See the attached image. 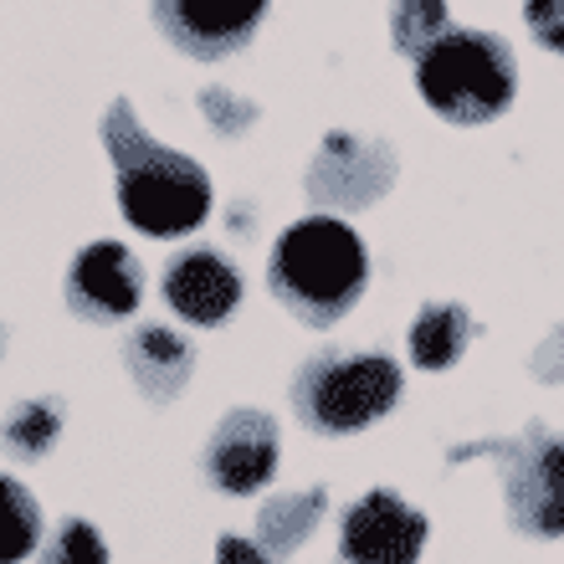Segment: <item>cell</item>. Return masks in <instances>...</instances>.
Listing matches in <instances>:
<instances>
[{
    "label": "cell",
    "mask_w": 564,
    "mask_h": 564,
    "mask_svg": "<svg viewBox=\"0 0 564 564\" xmlns=\"http://www.w3.org/2000/svg\"><path fill=\"white\" fill-rule=\"evenodd\" d=\"M104 149L113 160V180H119V210L134 231L170 241L191 237L210 216V175L200 170V160H191V154H180L170 144H154L139 129L129 98L108 104Z\"/></svg>",
    "instance_id": "1"
},
{
    "label": "cell",
    "mask_w": 564,
    "mask_h": 564,
    "mask_svg": "<svg viewBox=\"0 0 564 564\" xmlns=\"http://www.w3.org/2000/svg\"><path fill=\"white\" fill-rule=\"evenodd\" d=\"M272 297L297 324L328 328L365 297L370 252L349 221L339 216H303L278 237L268 262Z\"/></svg>",
    "instance_id": "2"
},
{
    "label": "cell",
    "mask_w": 564,
    "mask_h": 564,
    "mask_svg": "<svg viewBox=\"0 0 564 564\" xmlns=\"http://www.w3.org/2000/svg\"><path fill=\"white\" fill-rule=\"evenodd\" d=\"M416 88L446 123H492L513 108L519 62L498 31L452 26L416 57Z\"/></svg>",
    "instance_id": "3"
},
{
    "label": "cell",
    "mask_w": 564,
    "mask_h": 564,
    "mask_svg": "<svg viewBox=\"0 0 564 564\" xmlns=\"http://www.w3.org/2000/svg\"><path fill=\"white\" fill-rule=\"evenodd\" d=\"M401 365L380 349L349 355V349H324L308 355L293 375V411L308 431L324 436H349L375 421H386L401 401Z\"/></svg>",
    "instance_id": "4"
},
{
    "label": "cell",
    "mask_w": 564,
    "mask_h": 564,
    "mask_svg": "<svg viewBox=\"0 0 564 564\" xmlns=\"http://www.w3.org/2000/svg\"><path fill=\"white\" fill-rule=\"evenodd\" d=\"M488 457L503 467V498L508 523L523 539H560L564 534V436L550 426H523L519 436H498V442L457 446L452 462Z\"/></svg>",
    "instance_id": "5"
},
{
    "label": "cell",
    "mask_w": 564,
    "mask_h": 564,
    "mask_svg": "<svg viewBox=\"0 0 564 564\" xmlns=\"http://www.w3.org/2000/svg\"><path fill=\"white\" fill-rule=\"evenodd\" d=\"M268 6L272 0H149V15L175 52L195 62H221L252 46Z\"/></svg>",
    "instance_id": "6"
},
{
    "label": "cell",
    "mask_w": 564,
    "mask_h": 564,
    "mask_svg": "<svg viewBox=\"0 0 564 564\" xmlns=\"http://www.w3.org/2000/svg\"><path fill=\"white\" fill-rule=\"evenodd\" d=\"M431 523L390 488L365 492L339 529V564H421Z\"/></svg>",
    "instance_id": "7"
},
{
    "label": "cell",
    "mask_w": 564,
    "mask_h": 564,
    "mask_svg": "<svg viewBox=\"0 0 564 564\" xmlns=\"http://www.w3.org/2000/svg\"><path fill=\"white\" fill-rule=\"evenodd\" d=\"M200 473L216 492L226 498H247V492H262L278 477V421L268 411H252L241 405L221 426L210 431L206 462Z\"/></svg>",
    "instance_id": "8"
},
{
    "label": "cell",
    "mask_w": 564,
    "mask_h": 564,
    "mask_svg": "<svg viewBox=\"0 0 564 564\" xmlns=\"http://www.w3.org/2000/svg\"><path fill=\"white\" fill-rule=\"evenodd\" d=\"M144 303V268L123 241H93L67 268V308L88 324H119Z\"/></svg>",
    "instance_id": "9"
},
{
    "label": "cell",
    "mask_w": 564,
    "mask_h": 564,
    "mask_svg": "<svg viewBox=\"0 0 564 564\" xmlns=\"http://www.w3.org/2000/svg\"><path fill=\"white\" fill-rule=\"evenodd\" d=\"M164 303H170L185 324L216 328L237 313L241 272L231 268L216 247H185V252H175L170 268H164Z\"/></svg>",
    "instance_id": "10"
},
{
    "label": "cell",
    "mask_w": 564,
    "mask_h": 564,
    "mask_svg": "<svg viewBox=\"0 0 564 564\" xmlns=\"http://www.w3.org/2000/svg\"><path fill=\"white\" fill-rule=\"evenodd\" d=\"M123 359H129L134 386L144 390L154 405L175 401L180 390L191 386V370H195V349L180 339L175 328H160V324L134 328L129 344H123Z\"/></svg>",
    "instance_id": "11"
},
{
    "label": "cell",
    "mask_w": 564,
    "mask_h": 564,
    "mask_svg": "<svg viewBox=\"0 0 564 564\" xmlns=\"http://www.w3.org/2000/svg\"><path fill=\"white\" fill-rule=\"evenodd\" d=\"M473 334L477 324L462 303H426L416 313V324H411V359H416V370H452L467 355Z\"/></svg>",
    "instance_id": "12"
},
{
    "label": "cell",
    "mask_w": 564,
    "mask_h": 564,
    "mask_svg": "<svg viewBox=\"0 0 564 564\" xmlns=\"http://www.w3.org/2000/svg\"><path fill=\"white\" fill-rule=\"evenodd\" d=\"M324 508H328L324 488H303V492L272 498V503L257 513V539H262V550H268L272 560H288L293 550H303L308 534L318 529V519H324Z\"/></svg>",
    "instance_id": "13"
},
{
    "label": "cell",
    "mask_w": 564,
    "mask_h": 564,
    "mask_svg": "<svg viewBox=\"0 0 564 564\" xmlns=\"http://www.w3.org/2000/svg\"><path fill=\"white\" fill-rule=\"evenodd\" d=\"M42 503L21 477L0 473V564H21L42 550Z\"/></svg>",
    "instance_id": "14"
},
{
    "label": "cell",
    "mask_w": 564,
    "mask_h": 564,
    "mask_svg": "<svg viewBox=\"0 0 564 564\" xmlns=\"http://www.w3.org/2000/svg\"><path fill=\"white\" fill-rule=\"evenodd\" d=\"M452 31L446 0H395L390 6V46L401 57H421L426 46H436Z\"/></svg>",
    "instance_id": "15"
},
{
    "label": "cell",
    "mask_w": 564,
    "mask_h": 564,
    "mask_svg": "<svg viewBox=\"0 0 564 564\" xmlns=\"http://www.w3.org/2000/svg\"><path fill=\"white\" fill-rule=\"evenodd\" d=\"M36 564H108V544L88 519H62L57 529L42 539Z\"/></svg>",
    "instance_id": "16"
},
{
    "label": "cell",
    "mask_w": 564,
    "mask_h": 564,
    "mask_svg": "<svg viewBox=\"0 0 564 564\" xmlns=\"http://www.w3.org/2000/svg\"><path fill=\"white\" fill-rule=\"evenodd\" d=\"M57 426H62V416L52 401L21 405L11 416V426H6V442H11V452H21V457H42L46 446H52V436H57Z\"/></svg>",
    "instance_id": "17"
},
{
    "label": "cell",
    "mask_w": 564,
    "mask_h": 564,
    "mask_svg": "<svg viewBox=\"0 0 564 564\" xmlns=\"http://www.w3.org/2000/svg\"><path fill=\"white\" fill-rule=\"evenodd\" d=\"M339 149H355V139H349V134H334V144H324V154H318V164H313V175H308L313 195H339V185L328 180V170L339 164V160H334ZM375 195H380V191H375L370 180H359V170H355V164H349V185H344V206H370Z\"/></svg>",
    "instance_id": "18"
},
{
    "label": "cell",
    "mask_w": 564,
    "mask_h": 564,
    "mask_svg": "<svg viewBox=\"0 0 564 564\" xmlns=\"http://www.w3.org/2000/svg\"><path fill=\"white\" fill-rule=\"evenodd\" d=\"M523 21L539 46L564 52V0H523Z\"/></svg>",
    "instance_id": "19"
},
{
    "label": "cell",
    "mask_w": 564,
    "mask_h": 564,
    "mask_svg": "<svg viewBox=\"0 0 564 564\" xmlns=\"http://www.w3.org/2000/svg\"><path fill=\"white\" fill-rule=\"evenodd\" d=\"M216 564H278L262 544H252V539L241 534H226L221 544H216Z\"/></svg>",
    "instance_id": "20"
}]
</instances>
